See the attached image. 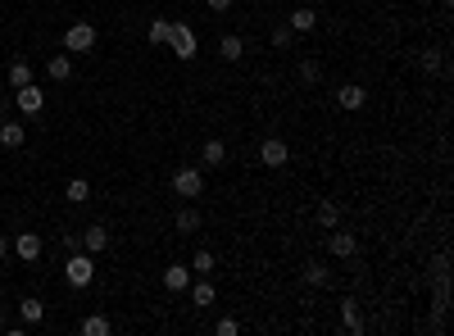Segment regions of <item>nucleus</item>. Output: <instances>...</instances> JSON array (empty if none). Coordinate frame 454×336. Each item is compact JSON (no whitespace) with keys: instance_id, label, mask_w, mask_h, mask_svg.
I'll return each mask as SVG.
<instances>
[{"instance_id":"nucleus-1","label":"nucleus","mask_w":454,"mask_h":336,"mask_svg":"<svg viewBox=\"0 0 454 336\" xmlns=\"http://www.w3.org/2000/svg\"><path fill=\"white\" fill-rule=\"evenodd\" d=\"M64 278H68V286H91L96 282V255H87V250H73L68 255V264H64Z\"/></svg>"},{"instance_id":"nucleus-2","label":"nucleus","mask_w":454,"mask_h":336,"mask_svg":"<svg viewBox=\"0 0 454 336\" xmlns=\"http://www.w3.org/2000/svg\"><path fill=\"white\" fill-rule=\"evenodd\" d=\"M164 46H173V55L182 59V64L195 59V51H200V46H195V32L187 28V23H168V41Z\"/></svg>"},{"instance_id":"nucleus-3","label":"nucleus","mask_w":454,"mask_h":336,"mask_svg":"<svg viewBox=\"0 0 454 336\" xmlns=\"http://www.w3.org/2000/svg\"><path fill=\"white\" fill-rule=\"evenodd\" d=\"M173 195H187V200L205 195V173L200 168H177L173 173Z\"/></svg>"},{"instance_id":"nucleus-4","label":"nucleus","mask_w":454,"mask_h":336,"mask_svg":"<svg viewBox=\"0 0 454 336\" xmlns=\"http://www.w3.org/2000/svg\"><path fill=\"white\" fill-rule=\"evenodd\" d=\"M14 101H19V114L23 118H36L46 109V91L36 82H28V86H19V91H14Z\"/></svg>"},{"instance_id":"nucleus-5","label":"nucleus","mask_w":454,"mask_h":336,"mask_svg":"<svg viewBox=\"0 0 454 336\" xmlns=\"http://www.w3.org/2000/svg\"><path fill=\"white\" fill-rule=\"evenodd\" d=\"M64 51H96V28L91 23H73V28L64 32Z\"/></svg>"},{"instance_id":"nucleus-6","label":"nucleus","mask_w":454,"mask_h":336,"mask_svg":"<svg viewBox=\"0 0 454 336\" xmlns=\"http://www.w3.org/2000/svg\"><path fill=\"white\" fill-rule=\"evenodd\" d=\"M291 159V151H287V141H282V136H268V141L259 146V164L264 168H282Z\"/></svg>"},{"instance_id":"nucleus-7","label":"nucleus","mask_w":454,"mask_h":336,"mask_svg":"<svg viewBox=\"0 0 454 336\" xmlns=\"http://www.w3.org/2000/svg\"><path fill=\"white\" fill-rule=\"evenodd\" d=\"M327 250H332L336 259H354V255H359V236H354V232H336V228H332V236H327Z\"/></svg>"},{"instance_id":"nucleus-8","label":"nucleus","mask_w":454,"mask_h":336,"mask_svg":"<svg viewBox=\"0 0 454 336\" xmlns=\"http://www.w3.org/2000/svg\"><path fill=\"white\" fill-rule=\"evenodd\" d=\"M14 255L23 259V264H36V259H41V236H36V232H19L14 236Z\"/></svg>"},{"instance_id":"nucleus-9","label":"nucleus","mask_w":454,"mask_h":336,"mask_svg":"<svg viewBox=\"0 0 454 336\" xmlns=\"http://www.w3.org/2000/svg\"><path fill=\"white\" fill-rule=\"evenodd\" d=\"M164 286H168V291H187V286H191V264H168L164 268Z\"/></svg>"},{"instance_id":"nucleus-10","label":"nucleus","mask_w":454,"mask_h":336,"mask_svg":"<svg viewBox=\"0 0 454 336\" xmlns=\"http://www.w3.org/2000/svg\"><path fill=\"white\" fill-rule=\"evenodd\" d=\"M105 245H109V228H100V223H91V228L82 232V250H87V255H100Z\"/></svg>"},{"instance_id":"nucleus-11","label":"nucleus","mask_w":454,"mask_h":336,"mask_svg":"<svg viewBox=\"0 0 454 336\" xmlns=\"http://www.w3.org/2000/svg\"><path fill=\"white\" fill-rule=\"evenodd\" d=\"M336 105H341V109H363V105H368V91H363V86H354V82H346V86L336 91Z\"/></svg>"},{"instance_id":"nucleus-12","label":"nucleus","mask_w":454,"mask_h":336,"mask_svg":"<svg viewBox=\"0 0 454 336\" xmlns=\"http://www.w3.org/2000/svg\"><path fill=\"white\" fill-rule=\"evenodd\" d=\"M23 141H28V128H23V123H0V146H5V151H19Z\"/></svg>"},{"instance_id":"nucleus-13","label":"nucleus","mask_w":454,"mask_h":336,"mask_svg":"<svg viewBox=\"0 0 454 336\" xmlns=\"http://www.w3.org/2000/svg\"><path fill=\"white\" fill-rule=\"evenodd\" d=\"M19 318L28 322V327H36V322L46 318V305L36 300V295H23V300H19Z\"/></svg>"},{"instance_id":"nucleus-14","label":"nucleus","mask_w":454,"mask_h":336,"mask_svg":"<svg viewBox=\"0 0 454 336\" xmlns=\"http://www.w3.org/2000/svg\"><path fill=\"white\" fill-rule=\"evenodd\" d=\"M187 291H191V305H200V309H210V305H214V282H210V278L191 282Z\"/></svg>"},{"instance_id":"nucleus-15","label":"nucleus","mask_w":454,"mask_h":336,"mask_svg":"<svg viewBox=\"0 0 454 336\" xmlns=\"http://www.w3.org/2000/svg\"><path fill=\"white\" fill-rule=\"evenodd\" d=\"M218 55H223V59H227V64H237V59L245 55V41H241V36H237V32H227V36H223V41H218Z\"/></svg>"},{"instance_id":"nucleus-16","label":"nucleus","mask_w":454,"mask_h":336,"mask_svg":"<svg viewBox=\"0 0 454 336\" xmlns=\"http://www.w3.org/2000/svg\"><path fill=\"white\" fill-rule=\"evenodd\" d=\"M200 159L210 168H218V164H227V146L218 141V136H210V141H205V151H200Z\"/></svg>"},{"instance_id":"nucleus-17","label":"nucleus","mask_w":454,"mask_h":336,"mask_svg":"<svg viewBox=\"0 0 454 336\" xmlns=\"http://www.w3.org/2000/svg\"><path fill=\"white\" fill-rule=\"evenodd\" d=\"M336 223H341V205H336V200H318V228L332 232Z\"/></svg>"},{"instance_id":"nucleus-18","label":"nucleus","mask_w":454,"mask_h":336,"mask_svg":"<svg viewBox=\"0 0 454 336\" xmlns=\"http://www.w3.org/2000/svg\"><path fill=\"white\" fill-rule=\"evenodd\" d=\"M64 195H68L73 205H87V200H91V182H87V178H73V182L64 186Z\"/></svg>"},{"instance_id":"nucleus-19","label":"nucleus","mask_w":454,"mask_h":336,"mask_svg":"<svg viewBox=\"0 0 454 336\" xmlns=\"http://www.w3.org/2000/svg\"><path fill=\"white\" fill-rule=\"evenodd\" d=\"M314 28H318L314 9H291V32H314Z\"/></svg>"},{"instance_id":"nucleus-20","label":"nucleus","mask_w":454,"mask_h":336,"mask_svg":"<svg viewBox=\"0 0 454 336\" xmlns=\"http://www.w3.org/2000/svg\"><path fill=\"white\" fill-rule=\"evenodd\" d=\"M173 228H177L182 236H191V232H200V209H182V214L173 218Z\"/></svg>"},{"instance_id":"nucleus-21","label":"nucleus","mask_w":454,"mask_h":336,"mask_svg":"<svg viewBox=\"0 0 454 336\" xmlns=\"http://www.w3.org/2000/svg\"><path fill=\"white\" fill-rule=\"evenodd\" d=\"M28 82H32V64L28 59H14V64H9V86L19 91V86H28Z\"/></svg>"},{"instance_id":"nucleus-22","label":"nucleus","mask_w":454,"mask_h":336,"mask_svg":"<svg viewBox=\"0 0 454 336\" xmlns=\"http://www.w3.org/2000/svg\"><path fill=\"white\" fill-rule=\"evenodd\" d=\"M46 73H51L55 82H68V78H73V59H68V55H55L51 64H46Z\"/></svg>"},{"instance_id":"nucleus-23","label":"nucleus","mask_w":454,"mask_h":336,"mask_svg":"<svg viewBox=\"0 0 454 336\" xmlns=\"http://www.w3.org/2000/svg\"><path fill=\"white\" fill-rule=\"evenodd\" d=\"M327 282H332V273L318 264V259H314V264H304V286H327Z\"/></svg>"},{"instance_id":"nucleus-24","label":"nucleus","mask_w":454,"mask_h":336,"mask_svg":"<svg viewBox=\"0 0 454 336\" xmlns=\"http://www.w3.org/2000/svg\"><path fill=\"white\" fill-rule=\"evenodd\" d=\"M341 322H346L350 332H363V318H359V305L354 300H341Z\"/></svg>"},{"instance_id":"nucleus-25","label":"nucleus","mask_w":454,"mask_h":336,"mask_svg":"<svg viewBox=\"0 0 454 336\" xmlns=\"http://www.w3.org/2000/svg\"><path fill=\"white\" fill-rule=\"evenodd\" d=\"M268 41H273L277 51H291V41H296V32H291V23H277V28L268 32Z\"/></svg>"},{"instance_id":"nucleus-26","label":"nucleus","mask_w":454,"mask_h":336,"mask_svg":"<svg viewBox=\"0 0 454 336\" xmlns=\"http://www.w3.org/2000/svg\"><path fill=\"white\" fill-rule=\"evenodd\" d=\"M82 332H87V336H109V318H105V314L82 318Z\"/></svg>"},{"instance_id":"nucleus-27","label":"nucleus","mask_w":454,"mask_h":336,"mask_svg":"<svg viewBox=\"0 0 454 336\" xmlns=\"http://www.w3.org/2000/svg\"><path fill=\"white\" fill-rule=\"evenodd\" d=\"M214 268H218V264H214V255H210V250H200V255L191 259V273H200V278H210Z\"/></svg>"},{"instance_id":"nucleus-28","label":"nucleus","mask_w":454,"mask_h":336,"mask_svg":"<svg viewBox=\"0 0 454 336\" xmlns=\"http://www.w3.org/2000/svg\"><path fill=\"white\" fill-rule=\"evenodd\" d=\"M145 36H150V46H164V41H168V19H155Z\"/></svg>"},{"instance_id":"nucleus-29","label":"nucleus","mask_w":454,"mask_h":336,"mask_svg":"<svg viewBox=\"0 0 454 336\" xmlns=\"http://www.w3.org/2000/svg\"><path fill=\"white\" fill-rule=\"evenodd\" d=\"M418 68L423 73H440V51H423L418 55Z\"/></svg>"},{"instance_id":"nucleus-30","label":"nucleus","mask_w":454,"mask_h":336,"mask_svg":"<svg viewBox=\"0 0 454 336\" xmlns=\"http://www.w3.org/2000/svg\"><path fill=\"white\" fill-rule=\"evenodd\" d=\"M318 78H323V68H318L314 59H304V64H300V82H318Z\"/></svg>"},{"instance_id":"nucleus-31","label":"nucleus","mask_w":454,"mask_h":336,"mask_svg":"<svg viewBox=\"0 0 454 336\" xmlns=\"http://www.w3.org/2000/svg\"><path fill=\"white\" fill-rule=\"evenodd\" d=\"M214 332H218V336H237V332H241V322H237V318H223Z\"/></svg>"},{"instance_id":"nucleus-32","label":"nucleus","mask_w":454,"mask_h":336,"mask_svg":"<svg viewBox=\"0 0 454 336\" xmlns=\"http://www.w3.org/2000/svg\"><path fill=\"white\" fill-rule=\"evenodd\" d=\"M14 255V241H9V236H0V259H9Z\"/></svg>"},{"instance_id":"nucleus-33","label":"nucleus","mask_w":454,"mask_h":336,"mask_svg":"<svg viewBox=\"0 0 454 336\" xmlns=\"http://www.w3.org/2000/svg\"><path fill=\"white\" fill-rule=\"evenodd\" d=\"M210 9H214V14H227V9H232V0H210Z\"/></svg>"},{"instance_id":"nucleus-34","label":"nucleus","mask_w":454,"mask_h":336,"mask_svg":"<svg viewBox=\"0 0 454 336\" xmlns=\"http://www.w3.org/2000/svg\"><path fill=\"white\" fill-rule=\"evenodd\" d=\"M0 101H5V86H0Z\"/></svg>"}]
</instances>
